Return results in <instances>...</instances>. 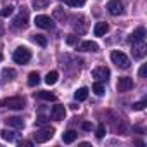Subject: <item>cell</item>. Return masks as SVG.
I'll list each match as a JSON object with an SVG mask.
<instances>
[{
    "label": "cell",
    "mask_w": 147,
    "mask_h": 147,
    "mask_svg": "<svg viewBox=\"0 0 147 147\" xmlns=\"http://www.w3.org/2000/svg\"><path fill=\"white\" fill-rule=\"evenodd\" d=\"M28 21H30V12H28V9L26 7H21L19 9V14L12 19V28H26L28 26Z\"/></svg>",
    "instance_id": "6da1fadb"
},
{
    "label": "cell",
    "mask_w": 147,
    "mask_h": 147,
    "mask_svg": "<svg viewBox=\"0 0 147 147\" xmlns=\"http://www.w3.org/2000/svg\"><path fill=\"white\" fill-rule=\"evenodd\" d=\"M12 59H14V62H18V64H26V62H30V59H31V52H30L26 47H18V49L14 50V54H12Z\"/></svg>",
    "instance_id": "7a4b0ae2"
},
{
    "label": "cell",
    "mask_w": 147,
    "mask_h": 147,
    "mask_svg": "<svg viewBox=\"0 0 147 147\" xmlns=\"http://www.w3.org/2000/svg\"><path fill=\"white\" fill-rule=\"evenodd\" d=\"M111 61H113L118 67H121V69H128V67H130V59H128L123 52H119V50H113V52H111Z\"/></svg>",
    "instance_id": "3957f363"
},
{
    "label": "cell",
    "mask_w": 147,
    "mask_h": 147,
    "mask_svg": "<svg viewBox=\"0 0 147 147\" xmlns=\"http://www.w3.org/2000/svg\"><path fill=\"white\" fill-rule=\"evenodd\" d=\"M24 99L23 97H9V99H5V100H2L0 102V106H5V107H9V109H14V111H21L23 107H24Z\"/></svg>",
    "instance_id": "277c9868"
},
{
    "label": "cell",
    "mask_w": 147,
    "mask_h": 147,
    "mask_svg": "<svg viewBox=\"0 0 147 147\" xmlns=\"http://www.w3.org/2000/svg\"><path fill=\"white\" fill-rule=\"evenodd\" d=\"M54 133H55V130L50 128V126L42 128V130H38V131L35 133V142H38V144H45V142H49V140L54 137Z\"/></svg>",
    "instance_id": "5b68a950"
},
{
    "label": "cell",
    "mask_w": 147,
    "mask_h": 147,
    "mask_svg": "<svg viewBox=\"0 0 147 147\" xmlns=\"http://www.w3.org/2000/svg\"><path fill=\"white\" fill-rule=\"evenodd\" d=\"M73 28H75V31L78 35H85L87 33V28H88L87 19L83 16H73Z\"/></svg>",
    "instance_id": "8992f818"
},
{
    "label": "cell",
    "mask_w": 147,
    "mask_h": 147,
    "mask_svg": "<svg viewBox=\"0 0 147 147\" xmlns=\"http://www.w3.org/2000/svg\"><path fill=\"white\" fill-rule=\"evenodd\" d=\"M131 54H133V59H142L145 57L147 54V47H145V42H131Z\"/></svg>",
    "instance_id": "52a82bcc"
},
{
    "label": "cell",
    "mask_w": 147,
    "mask_h": 147,
    "mask_svg": "<svg viewBox=\"0 0 147 147\" xmlns=\"http://www.w3.org/2000/svg\"><path fill=\"white\" fill-rule=\"evenodd\" d=\"M92 76H94L97 82H107L109 76H111V71H109V67H106V66H97V67L92 71Z\"/></svg>",
    "instance_id": "ba28073f"
},
{
    "label": "cell",
    "mask_w": 147,
    "mask_h": 147,
    "mask_svg": "<svg viewBox=\"0 0 147 147\" xmlns=\"http://www.w3.org/2000/svg\"><path fill=\"white\" fill-rule=\"evenodd\" d=\"M35 24H36L38 28H42V30H52V28H54V19H50V18L45 16V14H40V16L35 18Z\"/></svg>",
    "instance_id": "9c48e42d"
},
{
    "label": "cell",
    "mask_w": 147,
    "mask_h": 147,
    "mask_svg": "<svg viewBox=\"0 0 147 147\" xmlns=\"http://www.w3.org/2000/svg\"><path fill=\"white\" fill-rule=\"evenodd\" d=\"M116 87H118V92H128V90L133 88V80L128 78V76H121L118 80V85Z\"/></svg>",
    "instance_id": "30bf717a"
},
{
    "label": "cell",
    "mask_w": 147,
    "mask_h": 147,
    "mask_svg": "<svg viewBox=\"0 0 147 147\" xmlns=\"http://www.w3.org/2000/svg\"><path fill=\"white\" fill-rule=\"evenodd\" d=\"M107 11H109V14H113V16H121V14H123V4L119 2V0H109Z\"/></svg>",
    "instance_id": "8fae6325"
},
{
    "label": "cell",
    "mask_w": 147,
    "mask_h": 147,
    "mask_svg": "<svg viewBox=\"0 0 147 147\" xmlns=\"http://www.w3.org/2000/svg\"><path fill=\"white\" fill-rule=\"evenodd\" d=\"M64 116H66V109H64V106H54L52 107V111H50V118L52 119H55V121H61V119H64Z\"/></svg>",
    "instance_id": "7c38bea8"
},
{
    "label": "cell",
    "mask_w": 147,
    "mask_h": 147,
    "mask_svg": "<svg viewBox=\"0 0 147 147\" xmlns=\"http://www.w3.org/2000/svg\"><path fill=\"white\" fill-rule=\"evenodd\" d=\"M107 31H109V24H107V23H102V21H100V23H97V24L94 26V35H95V36H104Z\"/></svg>",
    "instance_id": "4fadbf2b"
},
{
    "label": "cell",
    "mask_w": 147,
    "mask_h": 147,
    "mask_svg": "<svg viewBox=\"0 0 147 147\" xmlns=\"http://www.w3.org/2000/svg\"><path fill=\"white\" fill-rule=\"evenodd\" d=\"M145 38V28L144 26H138L131 35H130V42H142Z\"/></svg>",
    "instance_id": "5bb4252c"
},
{
    "label": "cell",
    "mask_w": 147,
    "mask_h": 147,
    "mask_svg": "<svg viewBox=\"0 0 147 147\" xmlns=\"http://www.w3.org/2000/svg\"><path fill=\"white\" fill-rule=\"evenodd\" d=\"M16 78V71L12 67H4L2 69V83H7V82H12Z\"/></svg>",
    "instance_id": "9a60e30c"
},
{
    "label": "cell",
    "mask_w": 147,
    "mask_h": 147,
    "mask_svg": "<svg viewBox=\"0 0 147 147\" xmlns=\"http://www.w3.org/2000/svg\"><path fill=\"white\" fill-rule=\"evenodd\" d=\"M5 123H7L9 126H12V128H24V121H23V118H19V116H11V118L5 119Z\"/></svg>",
    "instance_id": "2e32d148"
},
{
    "label": "cell",
    "mask_w": 147,
    "mask_h": 147,
    "mask_svg": "<svg viewBox=\"0 0 147 147\" xmlns=\"http://www.w3.org/2000/svg\"><path fill=\"white\" fill-rule=\"evenodd\" d=\"M76 138H78V131H75V130H67L66 133H62V142L64 144H71Z\"/></svg>",
    "instance_id": "e0dca14e"
},
{
    "label": "cell",
    "mask_w": 147,
    "mask_h": 147,
    "mask_svg": "<svg viewBox=\"0 0 147 147\" xmlns=\"http://www.w3.org/2000/svg\"><path fill=\"white\" fill-rule=\"evenodd\" d=\"M80 50H83V52H97L99 50V45L95 42H83L80 45Z\"/></svg>",
    "instance_id": "ac0fdd59"
},
{
    "label": "cell",
    "mask_w": 147,
    "mask_h": 147,
    "mask_svg": "<svg viewBox=\"0 0 147 147\" xmlns=\"http://www.w3.org/2000/svg\"><path fill=\"white\" fill-rule=\"evenodd\" d=\"M35 97H36V99H42V100H52V102H55V100H57V97H55L54 94H50V92H45V90H42V92H36V94H35Z\"/></svg>",
    "instance_id": "d6986e66"
},
{
    "label": "cell",
    "mask_w": 147,
    "mask_h": 147,
    "mask_svg": "<svg viewBox=\"0 0 147 147\" xmlns=\"http://www.w3.org/2000/svg\"><path fill=\"white\" fill-rule=\"evenodd\" d=\"M59 80V73L57 71H49L47 73V76H45V83L47 85H55Z\"/></svg>",
    "instance_id": "ffe728a7"
},
{
    "label": "cell",
    "mask_w": 147,
    "mask_h": 147,
    "mask_svg": "<svg viewBox=\"0 0 147 147\" xmlns=\"http://www.w3.org/2000/svg\"><path fill=\"white\" fill-rule=\"evenodd\" d=\"M87 97H88V88H87V87H82V88H78V90L75 92V99H76L78 102L87 100Z\"/></svg>",
    "instance_id": "44dd1931"
},
{
    "label": "cell",
    "mask_w": 147,
    "mask_h": 147,
    "mask_svg": "<svg viewBox=\"0 0 147 147\" xmlns=\"http://www.w3.org/2000/svg\"><path fill=\"white\" fill-rule=\"evenodd\" d=\"M40 83V75L36 71H33V73H30V76H28V85L30 87H36Z\"/></svg>",
    "instance_id": "7402d4cb"
},
{
    "label": "cell",
    "mask_w": 147,
    "mask_h": 147,
    "mask_svg": "<svg viewBox=\"0 0 147 147\" xmlns=\"http://www.w3.org/2000/svg\"><path fill=\"white\" fill-rule=\"evenodd\" d=\"M54 18H55V19H59L61 23H66L67 14H66V12H62V7H55V9H54Z\"/></svg>",
    "instance_id": "603a6c76"
},
{
    "label": "cell",
    "mask_w": 147,
    "mask_h": 147,
    "mask_svg": "<svg viewBox=\"0 0 147 147\" xmlns=\"http://www.w3.org/2000/svg\"><path fill=\"white\" fill-rule=\"evenodd\" d=\"M92 90H94V94H95V95H99V97H102V95L106 94V88H104L102 82H95V83H94V87H92Z\"/></svg>",
    "instance_id": "cb8c5ba5"
},
{
    "label": "cell",
    "mask_w": 147,
    "mask_h": 147,
    "mask_svg": "<svg viewBox=\"0 0 147 147\" xmlns=\"http://www.w3.org/2000/svg\"><path fill=\"white\" fill-rule=\"evenodd\" d=\"M0 133H2V138L7 140V142H14V140H16V135H14V131H11V130H2Z\"/></svg>",
    "instance_id": "d4e9b609"
},
{
    "label": "cell",
    "mask_w": 147,
    "mask_h": 147,
    "mask_svg": "<svg viewBox=\"0 0 147 147\" xmlns=\"http://www.w3.org/2000/svg\"><path fill=\"white\" fill-rule=\"evenodd\" d=\"M33 42L38 43L40 47H45L47 45V36L45 35H33Z\"/></svg>",
    "instance_id": "484cf974"
},
{
    "label": "cell",
    "mask_w": 147,
    "mask_h": 147,
    "mask_svg": "<svg viewBox=\"0 0 147 147\" xmlns=\"http://www.w3.org/2000/svg\"><path fill=\"white\" fill-rule=\"evenodd\" d=\"M12 12H14L12 5H5L4 9H0V16H2V18H9V16H12Z\"/></svg>",
    "instance_id": "4316f807"
},
{
    "label": "cell",
    "mask_w": 147,
    "mask_h": 147,
    "mask_svg": "<svg viewBox=\"0 0 147 147\" xmlns=\"http://www.w3.org/2000/svg\"><path fill=\"white\" fill-rule=\"evenodd\" d=\"M62 2L67 4V5H71V7H82L85 4V0H62Z\"/></svg>",
    "instance_id": "83f0119b"
},
{
    "label": "cell",
    "mask_w": 147,
    "mask_h": 147,
    "mask_svg": "<svg viewBox=\"0 0 147 147\" xmlns=\"http://www.w3.org/2000/svg\"><path fill=\"white\" fill-rule=\"evenodd\" d=\"M95 135H97V138H102V137L106 135V126H104V125H99V126H97V133H95Z\"/></svg>",
    "instance_id": "f1b7e54d"
},
{
    "label": "cell",
    "mask_w": 147,
    "mask_h": 147,
    "mask_svg": "<svg viewBox=\"0 0 147 147\" xmlns=\"http://www.w3.org/2000/svg\"><path fill=\"white\" fill-rule=\"evenodd\" d=\"M66 42H67L69 45H75V43L78 42V36H76V35H69V36L66 38Z\"/></svg>",
    "instance_id": "f546056e"
},
{
    "label": "cell",
    "mask_w": 147,
    "mask_h": 147,
    "mask_svg": "<svg viewBox=\"0 0 147 147\" xmlns=\"http://www.w3.org/2000/svg\"><path fill=\"white\" fill-rule=\"evenodd\" d=\"M145 107V100H142V102H135L133 104V111H142Z\"/></svg>",
    "instance_id": "4dcf8cb0"
},
{
    "label": "cell",
    "mask_w": 147,
    "mask_h": 147,
    "mask_svg": "<svg viewBox=\"0 0 147 147\" xmlns=\"http://www.w3.org/2000/svg\"><path fill=\"white\" fill-rule=\"evenodd\" d=\"M145 71H147V66L144 64V66L140 67V71H138V75H140V78H145Z\"/></svg>",
    "instance_id": "1f68e13d"
},
{
    "label": "cell",
    "mask_w": 147,
    "mask_h": 147,
    "mask_svg": "<svg viewBox=\"0 0 147 147\" xmlns=\"http://www.w3.org/2000/svg\"><path fill=\"white\" fill-rule=\"evenodd\" d=\"M45 123H47V118H45V116H40V118L36 119V125H38V126H40V125H45Z\"/></svg>",
    "instance_id": "d6a6232c"
},
{
    "label": "cell",
    "mask_w": 147,
    "mask_h": 147,
    "mask_svg": "<svg viewBox=\"0 0 147 147\" xmlns=\"http://www.w3.org/2000/svg\"><path fill=\"white\" fill-rule=\"evenodd\" d=\"M82 128L88 131V130H92V123H88V121H85V123H82Z\"/></svg>",
    "instance_id": "836d02e7"
},
{
    "label": "cell",
    "mask_w": 147,
    "mask_h": 147,
    "mask_svg": "<svg viewBox=\"0 0 147 147\" xmlns=\"http://www.w3.org/2000/svg\"><path fill=\"white\" fill-rule=\"evenodd\" d=\"M33 5H35V7H38V5H47V0H42V2H35Z\"/></svg>",
    "instance_id": "e575fe53"
},
{
    "label": "cell",
    "mask_w": 147,
    "mask_h": 147,
    "mask_svg": "<svg viewBox=\"0 0 147 147\" xmlns=\"http://www.w3.org/2000/svg\"><path fill=\"white\" fill-rule=\"evenodd\" d=\"M23 145H26V147H30V145H33V144H31V142H21V147H23Z\"/></svg>",
    "instance_id": "d590c367"
},
{
    "label": "cell",
    "mask_w": 147,
    "mask_h": 147,
    "mask_svg": "<svg viewBox=\"0 0 147 147\" xmlns=\"http://www.w3.org/2000/svg\"><path fill=\"white\" fill-rule=\"evenodd\" d=\"M2 35H4V24L0 23V36H2Z\"/></svg>",
    "instance_id": "8d00e7d4"
},
{
    "label": "cell",
    "mask_w": 147,
    "mask_h": 147,
    "mask_svg": "<svg viewBox=\"0 0 147 147\" xmlns=\"http://www.w3.org/2000/svg\"><path fill=\"white\" fill-rule=\"evenodd\" d=\"M0 49H2V45H0ZM4 59V54H2V50H0V61Z\"/></svg>",
    "instance_id": "74e56055"
}]
</instances>
